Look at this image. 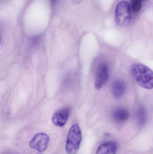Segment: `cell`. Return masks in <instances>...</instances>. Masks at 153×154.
<instances>
[{
	"instance_id": "7a4b0ae2",
	"label": "cell",
	"mask_w": 153,
	"mask_h": 154,
	"mask_svg": "<svg viewBox=\"0 0 153 154\" xmlns=\"http://www.w3.org/2000/svg\"><path fill=\"white\" fill-rule=\"evenodd\" d=\"M82 141L81 132L77 124L73 125L68 132L66 144V151L68 154H75L79 150Z\"/></svg>"
},
{
	"instance_id": "5b68a950",
	"label": "cell",
	"mask_w": 153,
	"mask_h": 154,
	"mask_svg": "<svg viewBox=\"0 0 153 154\" xmlns=\"http://www.w3.org/2000/svg\"><path fill=\"white\" fill-rule=\"evenodd\" d=\"M49 142V137L48 135L45 133H38L31 140L29 146L39 152L42 153L46 150Z\"/></svg>"
},
{
	"instance_id": "30bf717a",
	"label": "cell",
	"mask_w": 153,
	"mask_h": 154,
	"mask_svg": "<svg viewBox=\"0 0 153 154\" xmlns=\"http://www.w3.org/2000/svg\"><path fill=\"white\" fill-rule=\"evenodd\" d=\"M147 119L146 111L144 108L140 107L137 112V122L140 125L143 126L145 124Z\"/></svg>"
},
{
	"instance_id": "8992f818",
	"label": "cell",
	"mask_w": 153,
	"mask_h": 154,
	"mask_svg": "<svg viewBox=\"0 0 153 154\" xmlns=\"http://www.w3.org/2000/svg\"><path fill=\"white\" fill-rule=\"evenodd\" d=\"M70 112L71 109L69 107L63 108L57 110L52 116V123L58 127H63L67 122Z\"/></svg>"
},
{
	"instance_id": "52a82bcc",
	"label": "cell",
	"mask_w": 153,
	"mask_h": 154,
	"mask_svg": "<svg viewBox=\"0 0 153 154\" xmlns=\"http://www.w3.org/2000/svg\"><path fill=\"white\" fill-rule=\"evenodd\" d=\"M126 85L123 80L117 79L113 82L112 92L113 96L116 98H121L125 92Z\"/></svg>"
},
{
	"instance_id": "9c48e42d",
	"label": "cell",
	"mask_w": 153,
	"mask_h": 154,
	"mask_svg": "<svg viewBox=\"0 0 153 154\" xmlns=\"http://www.w3.org/2000/svg\"><path fill=\"white\" fill-rule=\"evenodd\" d=\"M129 116V114L128 110L122 108H119L115 109L112 115L113 119L118 123L125 122L128 119Z\"/></svg>"
},
{
	"instance_id": "8fae6325",
	"label": "cell",
	"mask_w": 153,
	"mask_h": 154,
	"mask_svg": "<svg viewBox=\"0 0 153 154\" xmlns=\"http://www.w3.org/2000/svg\"><path fill=\"white\" fill-rule=\"evenodd\" d=\"M130 6L134 11H139L142 7L141 0H131Z\"/></svg>"
},
{
	"instance_id": "ba28073f",
	"label": "cell",
	"mask_w": 153,
	"mask_h": 154,
	"mask_svg": "<svg viewBox=\"0 0 153 154\" xmlns=\"http://www.w3.org/2000/svg\"><path fill=\"white\" fill-rule=\"evenodd\" d=\"M117 146L113 142H108L101 145L96 151V154H116Z\"/></svg>"
},
{
	"instance_id": "7c38bea8",
	"label": "cell",
	"mask_w": 153,
	"mask_h": 154,
	"mask_svg": "<svg viewBox=\"0 0 153 154\" xmlns=\"http://www.w3.org/2000/svg\"><path fill=\"white\" fill-rule=\"evenodd\" d=\"M141 1H144V0H141Z\"/></svg>"
},
{
	"instance_id": "277c9868",
	"label": "cell",
	"mask_w": 153,
	"mask_h": 154,
	"mask_svg": "<svg viewBox=\"0 0 153 154\" xmlns=\"http://www.w3.org/2000/svg\"><path fill=\"white\" fill-rule=\"evenodd\" d=\"M109 68L106 63H102L97 68L95 77V88L100 90L107 83L109 78Z\"/></svg>"
},
{
	"instance_id": "3957f363",
	"label": "cell",
	"mask_w": 153,
	"mask_h": 154,
	"mask_svg": "<svg viewBox=\"0 0 153 154\" xmlns=\"http://www.w3.org/2000/svg\"><path fill=\"white\" fill-rule=\"evenodd\" d=\"M116 23L119 26H125L131 19V6L128 2L122 1L118 4L115 12Z\"/></svg>"
},
{
	"instance_id": "6da1fadb",
	"label": "cell",
	"mask_w": 153,
	"mask_h": 154,
	"mask_svg": "<svg viewBox=\"0 0 153 154\" xmlns=\"http://www.w3.org/2000/svg\"><path fill=\"white\" fill-rule=\"evenodd\" d=\"M130 74L142 88H153V71L148 67L140 63H134L130 66Z\"/></svg>"
}]
</instances>
